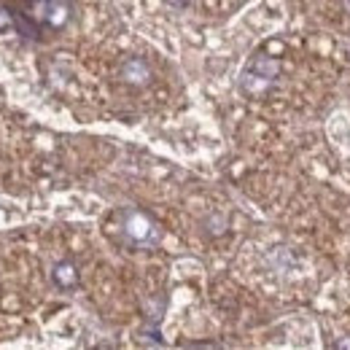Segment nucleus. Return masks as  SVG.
<instances>
[{"instance_id": "0eeeda50", "label": "nucleus", "mask_w": 350, "mask_h": 350, "mask_svg": "<svg viewBox=\"0 0 350 350\" xmlns=\"http://www.w3.org/2000/svg\"><path fill=\"white\" fill-rule=\"evenodd\" d=\"M167 5H175V8H180V5H189L191 0H165Z\"/></svg>"}, {"instance_id": "423d86ee", "label": "nucleus", "mask_w": 350, "mask_h": 350, "mask_svg": "<svg viewBox=\"0 0 350 350\" xmlns=\"http://www.w3.org/2000/svg\"><path fill=\"white\" fill-rule=\"evenodd\" d=\"M16 25V16H14V11L11 8H5V5H0V33H5L8 27H14Z\"/></svg>"}, {"instance_id": "f257e3e1", "label": "nucleus", "mask_w": 350, "mask_h": 350, "mask_svg": "<svg viewBox=\"0 0 350 350\" xmlns=\"http://www.w3.org/2000/svg\"><path fill=\"white\" fill-rule=\"evenodd\" d=\"M11 11L19 33L27 38H38L44 30H62L70 19V5L65 0H22V5Z\"/></svg>"}, {"instance_id": "39448f33", "label": "nucleus", "mask_w": 350, "mask_h": 350, "mask_svg": "<svg viewBox=\"0 0 350 350\" xmlns=\"http://www.w3.org/2000/svg\"><path fill=\"white\" fill-rule=\"evenodd\" d=\"M51 280L57 288L62 291H70L79 286V267L73 262H57L51 267Z\"/></svg>"}, {"instance_id": "20e7f679", "label": "nucleus", "mask_w": 350, "mask_h": 350, "mask_svg": "<svg viewBox=\"0 0 350 350\" xmlns=\"http://www.w3.org/2000/svg\"><path fill=\"white\" fill-rule=\"evenodd\" d=\"M119 73H122V79H124L130 87H146V84L151 81V68H148L146 59H140V57L124 59Z\"/></svg>"}, {"instance_id": "f03ea898", "label": "nucleus", "mask_w": 350, "mask_h": 350, "mask_svg": "<svg viewBox=\"0 0 350 350\" xmlns=\"http://www.w3.org/2000/svg\"><path fill=\"white\" fill-rule=\"evenodd\" d=\"M119 226H122V234L130 240L132 245H140V248H151L162 237L159 224L137 208H122L119 211Z\"/></svg>"}, {"instance_id": "7ed1b4c3", "label": "nucleus", "mask_w": 350, "mask_h": 350, "mask_svg": "<svg viewBox=\"0 0 350 350\" xmlns=\"http://www.w3.org/2000/svg\"><path fill=\"white\" fill-rule=\"evenodd\" d=\"M278 73H280V65H278L275 59L259 54V57L251 59V65H248L245 73H243V89H245V92H259V89L267 87Z\"/></svg>"}]
</instances>
